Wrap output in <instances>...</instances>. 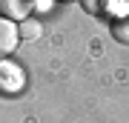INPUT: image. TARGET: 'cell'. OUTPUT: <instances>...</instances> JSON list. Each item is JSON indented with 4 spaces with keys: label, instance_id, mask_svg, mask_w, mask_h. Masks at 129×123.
<instances>
[{
    "label": "cell",
    "instance_id": "cell-6",
    "mask_svg": "<svg viewBox=\"0 0 129 123\" xmlns=\"http://www.w3.org/2000/svg\"><path fill=\"white\" fill-rule=\"evenodd\" d=\"M23 34H29V37H37V34H40V26H37V23H29L23 32H20V37H23Z\"/></svg>",
    "mask_w": 129,
    "mask_h": 123
},
{
    "label": "cell",
    "instance_id": "cell-2",
    "mask_svg": "<svg viewBox=\"0 0 129 123\" xmlns=\"http://www.w3.org/2000/svg\"><path fill=\"white\" fill-rule=\"evenodd\" d=\"M20 43V29L9 17H0V57H9Z\"/></svg>",
    "mask_w": 129,
    "mask_h": 123
},
{
    "label": "cell",
    "instance_id": "cell-1",
    "mask_svg": "<svg viewBox=\"0 0 129 123\" xmlns=\"http://www.w3.org/2000/svg\"><path fill=\"white\" fill-rule=\"evenodd\" d=\"M26 89V72L17 63L0 57V95H20Z\"/></svg>",
    "mask_w": 129,
    "mask_h": 123
},
{
    "label": "cell",
    "instance_id": "cell-4",
    "mask_svg": "<svg viewBox=\"0 0 129 123\" xmlns=\"http://www.w3.org/2000/svg\"><path fill=\"white\" fill-rule=\"evenodd\" d=\"M80 6H83L89 14H95V17H103V14L112 12L115 0H80Z\"/></svg>",
    "mask_w": 129,
    "mask_h": 123
},
{
    "label": "cell",
    "instance_id": "cell-5",
    "mask_svg": "<svg viewBox=\"0 0 129 123\" xmlns=\"http://www.w3.org/2000/svg\"><path fill=\"white\" fill-rule=\"evenodd\" d=\"M112 37L120 43H129V14H120L112 20Z\"/></svg>",
    "mask_w": 129,
    "mask_h": 123
},
{
    "label": "cell",
    "instance_id": "cell-3",
    "mask_svg": "<svg viewBox=\"0 0 129 123\" xmlns=\"http://www.w3.org/2000/svg\"><path fill=\"white\" fill-rule=\"evenodd\" d=\"M35 9V0H0V14L9 20H26Z\"/></svg>",
    "mask_w": 129,
    "mask_h": 123
},
{
    "label": "cell",
    "instance_id": "cell-7",
    "mask_svg": "<svg viewBox=\"0 0 129 123\" xmlns=\"http://www.w3.org/2000/svg\"><path fill=\"white\" fill-rule=\"evenodd\" d=\"M63 3H69V0H63Z\"/></svg>",
    "mask_w": 129,
    "mask_h": 123
}]
</instances>
